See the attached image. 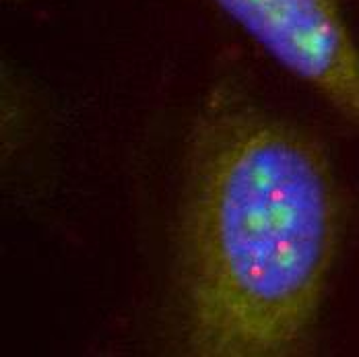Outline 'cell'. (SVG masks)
Segmentation results:
<instances>
[{"label": "cell", "mask_w": 359, "mask_h": 357, "mask_svg": "<svg viewBox=\"0 0 359 357\" xmlns=\"http://www.w3.org/2000/svg\"><path fill=\"white\" fill-rule=\"evenodd\" d=\"M337 227L320 144L236 93H215L194 126L182 213L190 351L273 357L302 349Z\"/></svg>", "instance_id": "obj_1"}, {"label": "cell", "mask_w": 359, "mask_h": 357, "mask_svg": "<svg viewBox=\"0 0 359 357\" xmlns=\"http://www.w3.org/2000/svg\"><path fill=\"white\" fill-rule=\"evenodd\" d=\"M285 71L359 126V50L337 0H211Z\"/></svg>", "instance_id": "obj_2"}]
</instances>
